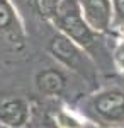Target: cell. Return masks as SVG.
Masks as SVG:
<instances>
[{
    "mask_svg": "<svg viewBox=\"0 0 124 128\" xmlns=\"http://www.w3.org/2000/svg\"><path fill=\"white\" fill-rule=\"evenodd\" d=\"M0 36L10 41H22L24 38L20 19L10 0H0Z\"/></svg>",
    "mask_w": 124,
    "mask_h": 128,
    "instance_id": "obj_7",
    "label": "cell"
},
{
    "mask_svg": "<svg viewBox=\"0 0 124 128\" xmlns=\"http://www.w3.org/2000/svg\"><path fill=\"white\" fill-rule=\"evenodd\" d=\"M48 51L65 68L78 74L88 82L95 80V63L90 56V53H87L82 46H78L75 41L66 38L65 34L56 32L49 41Z\"/></svg>",
    "mask_w": 124,
    "mask_h": 128,
    "instance_id": "obj_3",
    "label": "cell"
},
{
    "mask_svg": "<svg viewBox=\"0 0 124 128\" xmlns=\"http://www.w3.org/2000/svg\"><path fill=\"white\" fill-rule=\"evenodd\" d=\"M36 89L39 94L48 96V98H60L66 92L68 80L63 70L60 68H43L36 74L34 79Z\"/></svg>",
    "mask_w": 124,
    "mask_h": 128,
    "instance_id": "obj_6",
    "label": "cell"
},
{
    "mask_svg": "<svg viewBox=\"0 0 124 128\" xmlns=\"http://www.w3.org/2000/svg\"><path fill=\"white\" fill-rule=\"evenodd\" d=\"M76 5L87 26L94 32L102 34L111 29L114 20L112 0H76Z\"/></svg>",
    "mask_w": 124,
    "mask_h": 128,
    "instance_id": "obj_4",
    "label": "cell"
},
{
    "mask_svg": "<svg viewBox=\"0 0 124 128\" xmlns=\"http://www.w3.org/2000/svg\"><path fill=\"white\" fill-rule=\"evenodd\" d=\"M112 5L117 10V14L124 19V0H112Z\"/></svg>",
    "mask_w": 124,
    "mask_h": 128,
    "instance_id": "obj_9",
    "label": "cell"
},
{
    "mask_svg": "<svg viewBox=\"0 0 124 128\" xmlns=\"http://www.w3.org/2000/svg\"><path fill=\"white\" fill-rule=\"evenodd\" d=\"M31 120V106L22 98H5L0 101V125L5 128H24Z\"/></svg>",
    "mask_w": 124,
    "mask_h": 128,
    "instance_id": "obj_5",
    "label": "cell"
},
{
    "mask_svg": "<svg viewBox=\"0 0 124 128\" xmlns=\"http://www.w3.org/2000/svg\"><path fill=\"white\" fill-rule=\"evenodd\" d=\"M114 62L117 65V68L124 74V38L116 44V48H114Z\"/></svg>",
    "mask_w": 124,
    "mask_h": 128,
    "instance_id": "obj_8",
    "label": "cell"
},
{
    "mask_svg": "<svg viewBox=\"0 0 124 128\" xmlns=\"http://www.w3.org/2000/svg\"><path fill=\"white\" fill-rule=\"evenodd\" d=\"M51 24L56 28L58 32H61L71 41H75L87 53H90L92 46L97 41V32H94L87 26V22L83 20L80 9L76 5V0H60L58 10L51 20Z\"/></svg>",
    "mask_w": 124,
    "mask_h": 128,
    "instance_id": "obj_2",
    "label": "cell"
},
{
    "mask_svg": "<svg viewBox=\"0 0 124 128\" xmlns=\"http://www.w3.org/2000/svg\"><path fill=\"white\" fill-rule=\"evenodd\" d=\"M100 128H124V86H104L83 98L75 109Z\"/></svg>",
    "mask_w": 124,
    "mask_h": 128,
    "instance_id": "obj_1",
    "label": "cell"
},
{
    "mask_svg": "<svg viewBox=\"0 0 124 128\" xmlns=\"http://www.w3.org/2000/svg\"><path fill=\"white\" fill-rule=\"evenodd\" d=\"M76 128H100V126H97V125L90 123V121H87V120H82V123H80Z\"/></svg>",
    "mask_w": 124,
    "mask_h": 128,
    "instance_id": "obj_10",
    "label": "cell"
},
{
    "mask_svg": "<svg viewBox=\"0 0 124 128\" xmlns=\"http://www.w3.org/2000/svg\"><path fill=\"white\" fill-rule=\"evenodd\" d=\"M24 128H34V126H29V125H27V126H24Z\"/></svg>",
    "mask_w": 124,
    "mask_h": 128,
    "instance_id": "obj_11",
    "label": "cell"
}]
</instances>
